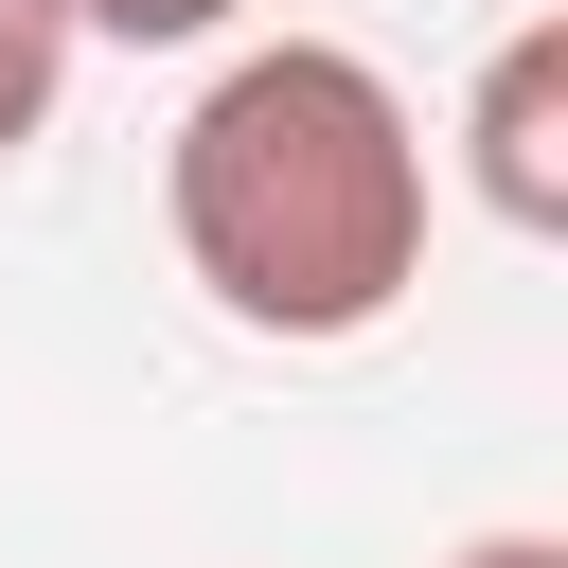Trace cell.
<instances>
[{
	"instance_id": "2",
	"label": "cell",
	"mask_w": 568,
	"mask_h": 568,
	"mask_svg": "<svg viewBox=\"0 0 568 568\" xmlns=\"http://www.w3.org/2000/svg\"><path fill=\"white\" fill-rule=\"evenodd\" d=\"M462 178L497 231H568V18H515L462 106Z\"/></svg>"
},
{
	"instance_id": "5",
	"label": "cell",
	"mask_w": 568,
	"mask_h": 568,
	"mask_svg": "<svg viewBox=\"0 0 568 568\" xmlns=\"http://www.w3.org/2000/svg\"><path fill=\"white\" fill-rule=\"evenodd\" d=\"M444 568H568L550 532H479V550H444Z\"/></svg>"
},
{
	"instance_id": "4",
	"label": "cell",
	"mask_w": 568,
	"mask_h": 568,
	"mask_svg": "<svg viewBox=\"0 0 568 568\" xmlns=\"http://www.w3.org/2000/svg\"><path fill=\"white\" fill-rule=\"evenodd\" d=\"M71 36H124V53H195V36H231L248 0H53Z\"/></svg>"
},
{
	"instance_id": "1",
	"label": "cell",
	"mask_w": 568,
	"mask_h": 568,
	"mask_svg": "<svg viewBox=\"0 0 568 568\" xmlns=\"http://www.w3.org/2000/svg\"><path fill=\"white\" fill-rule=\"evenodd\" d=\"M160 213H178V266L213 284V320L320 355V337H373L426 284V124L373 53L266 36L178 106Z\"/></svg>"
},
{
	"instance_id": "3",
	"label": "cell",
	"mask_w": 568,
	"mask_h": 568,
	"mask_svg": "<svg viewBox=\"0 0 568 568\" xmlns=\"http://www.w3.org/2000/svg\"><path fill=\"white\" fill-rule=\"evenodd\" d=\"M53 89H71V18L53 0H0V160L53 124Z\"/></svg>"
}]
</instances>
